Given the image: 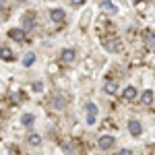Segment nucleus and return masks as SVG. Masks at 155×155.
Returning a JSON list of instances; mask_svg holds the SVG:
<instances>
[{"mask_svg": "<svg viewBox=\"0 0 155 155\" xmlns=\"http://www.w3.org/2000/svg\"><path fill=\"white\" fill-rule=\"evenodd\" d=\"M33 62H35V54H33V52L25 54V58H23V64H25V66H31Z\"/></svg>", "mask_w": 155, "mask_h": 155, "instance_id": "nucleus-13", "label": "nucleus"}, {"mask_svg": "<svg viewBox=\"0 0 155 155\" xmlns=\"http://www.w3.org/2000/svg\"><path fill=\"white\" fill-rule=\"evenodd\" d=\"M145 44L151 46V48H155V31H147V33H145Z\"/></svg>", "mask_w": 155, "mask_h": 155, "instance_id": "nucleus-11", "label": "nucleus"}, {"mask_svg": "<svg viewBox=\"0 0 155 155\" xmlns=\"http://www.w3.org/2000/svg\"><path fill=\"white\" fill-rule=\"evenodd\" d=\"M122 97H124V101H132V99H134V97H137V89H134V87H126V89H124V93H122Z\"/></svg>", "mask_w": 155, "mask_h": 155, "instance_id": "nucleus-8", "label": "nucleus"}, {"mask_svg": "<svg viewBox=\"0 0 155 155\" xmlns=\"http://www.w3.org/2000/svg\"><path fill=\"white\" fill-rule=\"evenodd\" d=\"M95 155H101V153H95Z\"/></svg>", "mask_w": 155, "mask_h": 155, "instance_id": "nucleus-20", "label": "nucleus"}, {"mask_svg": "<svg viewBox=\"0 0 155 155\" xmlns=\"http://www.w3.org/2000/svg\"><path fill=\"white\" fill-rule=\"evenodd\" d=\"M8 35H11L12 39H17V41H23V39H25V31H23V29H11Z\"/></svg>", "mask_w": 155, "mask_h": 155, "instance_id": "nucleus-10", "label": "nucleus"}, {"mask_svg": "<svg viewBox=\"0 0 155 155\" xmlns=\"http://www.w3.org/2000/svg\"><path fill=\"white\" fill-rule=\"evenodd\" d=\"M85 110H87V124H95V120H97V106L95 104H87L85 106Z\"/></svg>", "mask_w": 155, "mask_h": 155, "instance_id": "nucleus-2", "label": "nucleus"}, {"mask_svg": "<svg viewBox=\"0 0 155 155\" xmlns=\"http://www.w3.org/2000/svg\"><path fill=\"white\" fill-rule=\"evenodd\" d=\"M33 114H23V116H21V122H23L25 126H31V124H33Z\"/></svg>", "mask_w": 155, "mask_h": 155, "instance_id": "nucleus-15", "label": "nucleus"}, {"mask_svg": "<svg viewBox=\"0 0 155 155\" xmlns=\"http://www.w3.org/2000/svg\"><path fill=\"white\" fill-rule=\"evenodd\" d=\"M60 60H62V62H66V64L74 62V50H64V52L60 54Z\"/></svg>", "mask_w": 155, "mask_h": 155, "instance_id": "nucleus-7", "label": "nucleus"}, {"mask_svg": "<svg viewBox=\"0 0 155 155\" xmlns=\"http://www.w3.org/2000/svg\"><path fill=\"white\" fill-rule=\"evenodd\" d=\"M0 56H2V60H12V52H11V48H4L0 50Z\"/></svg>", "mask_w": 155, "mask_h": 155, "instance_id": "nucleus-17", "label": "nucleus"}, {"mask_svg": "<svg viewBox=\"0 0 155 155\" xmlns=\"http://www.w3.org/2000/svg\"><path fill=\"white\" fill-rule=\"evenodd\" d=\"M27 141H29V145H41V137H37V134H33V132H31V134H29V137H27Z\"/></svg>", "mask_w": 155, "mask_h": 155, "instance_id": "nucleus-16", "label": "nucleus"}, {"mask_svg": "<svg viewBox=\"0 0 155 155\" xmlns=\"http://www.w3.org/2000/svg\"><path fill=\"white\" fill-rule=\"evenodd\" d=\"M23 27L27 31H31V29L35 27V17H33V15H25L23 17Z\"/></svg>", "mask_w": 155, "mask_h": 155, "instance_id": "nucleus-6", "label": "nucleus"}, {"mask_svg": "<svg viewBox=\"0 0 155 155\" xmlns=\"http://www.w3.org/2000/svg\"><path fill=\"white\" fill-rule=\"evenodd\" d=\"M33 89H35V91H41V89H44V85L37 81V83H33Z\"/></svg>", "mask_w": 155, "mask_h": 155, "instance_id": "nucleus-18", "label": "nucleus"}, {"mask_svg": "<svg viewBox=\"0 0 155 155\" xmlns=\"http://www.w3.org/2000/svg\"><path fill=\"white\" fill-rule=\"evenodd\" d=\"M50 101H52V107H54V110H64V107H66V97L62 95V93L52 95V99H50Z\"/></svg>", "mask_w": 155, "mask_h": 155, "instance_id": "nucleus-1", "label": "nucleus"}, {"mask_svg": "<svg viewBox=\"0 0 155 155\" xmlns=\"http://www.w3.org/2000/svg\"><path fill=\"white\" fill-rule=\"evenodd\" d=\"M112 145H114V137H112V134L99 137V149H110Z\"/></svg>", "mask_w": 155, "mask_h": 155, "instance_id": "nucleus-4", "label": "nucleus"}, {"mask_svg": "<svg viewBox=\"0 0 155 155\" xmlns=\"http://www.w3.org/2000/svg\"><path fill=\"white\" fill-rule=\"evenodd\" d=\"M101 8L107 11V12H116V4H112L110 0H104V2H101Z\"/></svg>", "mask_w": 155, "mask_h": 155, "instance_id": "nucleus-14", "label": "nucleus"}, {"mask_svg": "<svg viewBox=\"0 0 155 155\" xmlns=\"http://www.w3.org/2000/svg\"><path fill=\"white\" fill-rule=\"evenodd\" d=\"M50 19H52L54 23H62V21L66 19V15H64L62 8H52V11H50Z\"/></svg>", "mask_w": 155, "mask_h": 155, "instance_id": "nucleus-3", "label": "nucleus"}, {"mask_svg": "<svg viewBox=\"0 0 155 155\" xmlns=\"http://www.w3.org/2000/svg\"><path fill=\"white\" fill-rule=\"evenodd\" d=\"M104 89H106V93H110V95H114V93H116V89H118V85L114 83V81H107Z\"/></svg>", "mask_w": 155, "mask_h": 155, "instance_id": "nucleus-12", "label": "nucleus"}, {"mask_svg": "<svg viewBox=\"0 0 155 155\" xmlns=\"http://www.w3.org/2000/svg\"><path fill=\"white\" fill-rule=\"evenodd\" d=\"M128 130H130L132 137H139L141 130H143V128H141V122H139V120H130V122H128Z\"/></svg>", "mask_w": 155, "mask_h": 155, "instance_id": "nucleus-5", "label": "nucleus"}, {"mask_svg": "<svg viewBox=\"0 0 155 155\" xmlns=\"http://www.w3.org/2000/svg\"><path fill=\"white\" fill-rule=\"evenodd\" d=\"M141 104H143V106H151V104H153V91H149V89L143 91V95H141Z\"/></svg>", "mask_w": 155, "mask_h": 155, "instance_id": "nucleus-9", "label": "nucleus"}, {"mask_svg": "<svg viewBox=\"0 0 155 155\" xmlns=\"http://www.w3.org/2000/svg\"><path fill=\"white\" fill-rule=\"evenodd\" d=\"M118 155H132V151H128V149H122V151H118Z\"/></svg>", "mask_w": 155, "mask_h": 155, "instance_id": "nucleus-19", "label": "nucleus"}]
</instances>
